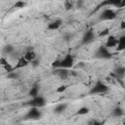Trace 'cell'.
I'll return each instance as SVG.
<instances>
[{
	"label": "cell",
	"mask_w": 125,
	"mask_h": 125,
	"mask_svg": "<svg viewBox=\"0 0 125 125\" xmlns=\"http://www.w3.org/2000/svg\"><path fill=\"white\" fill-rule=\"evenodd\" d=\"M45 104H46V100L44 99V97L39 96V95L37 97H34L31 100L27 101L26 103H24V105H27L29 107H37V108L43 107V106H45Z\"/></svg>",
	"instance_id": "6da1fadb"
},
{
	"label": "cell",
	"mask_w": 125,
	"mask_h": 125,
	"mask_svg": "<svg viewBox=\"0 0 125 125\" xmlns=\"http://www.w3.org/2000/svg\"><path fill=\"white\" fill-rule=\"evenodd\" d=\"M108 32H109V29L108 28H104L102 32H100V34H99V36L100 37H104V36H106L107 34H108Z\"/></svg>",
	"instance_id": "d4e9b609"
},
{
	"label": "cell",
	"mask_w": 125,
	"mask_h": 125,
	"mask_svg": "<svg viewBox=\"0 0 125 125\" xmlns=\"http://www.w3.org/2000/svg\"><path fill=\"white\" fill-rule=\"evenodd\" d=\"M3 68H4V70H6L7 73H10V72H13V71H14V66L11 65L9 62H8L7 64H5V65L3 66Z\"/></svg>",
	"instance_id": "7402d4cb"
},
{
	"label": "cell",
	"mask_w": 125,
	"mask_h": 125,
	"mask_svg": "<svg viewBox=\"0 0 125 125\" xmlns=\"http://www.w3.org/2000/svg\"><path fill=\"white\" fill-rule=\"evenodd\" d=\"M18 125H21V124H18Z\"/></svg>",
	"instance_id": "e575fe53"
},
{
	"label": "cell",
	"mask_w": 125,
	"mask_h": 125,
	"mask_svg": "<svg viewBox=\"0 0 125 125\" xmlns=\"http://www.w3.org/2000/svg\"><path fill=\"white\" fill-rule=\"evenodd\" d=\"M115 18H116V13L112 9H104L99 17L101 21H110V20H114Z\"/></svg>",
	"instance_id": "277c9868"
},
{
	"label": "cell",
	"mask_w": 125,
	"mask_h": 125,
	"mask_svg": "<svg viewBox=\"0 0 125 125\" xmlns=\"http://www.w3.org/2000/svg\"><path fill=\"white\" fill-rule=\"evenodd\" d=\"M88 112H89V108H88L87 106H82V107H80V108L77 110L76 115H85V114H87Z\"/></svg>",
	"instance_id": "d6986e66"
},
{
	"label": "cell",
	"mask_w": 125,
	"mask_h": 125,
	"mask_svg": "<svg viewBox=\"0 0 125 125\" xmlns=\"http://www.w3.org/2000/svg\"><path fill=\"white\" fill-rule=\"evenodd\" d=\"M123 114H124V110H123V108L121 106L114 107L113 110H112V113H111V115L113 117H121Z\"/></svg>",
	"instance_id": "2e32d148"
},
{
	"label": "cell",
	"mask_w": 125,
	"mask_h": 125,
	"mask_svg": "<svg viewBox=\"0 0 125 125\" xmlns=\"http://www.w3.org/2000/svg\"><path fill=\"white\" fill-rule=\"evenodd\" d=\"M60 64H61V61L60 60H55L52 62V67L54 69H58V68H60Z\"/></svg>",
	"instance_id": "cb8c5ba5"
},
{
	"label": "cell",
	"mask_w": 125,
	"mask_h": 125,
	"mask_svg": "<svg viewBox=\"0 0 125 125\" xmlns=\"http://www.w3.org/2000/svg\"><path fill=\"white\" fill-rule=\"evenodd\" d=\"M73 7V4L71 3V2H64V8L66 9V10H69V9H71Z\"/></svg>",
	"instance_id": "83f0119b"
},
{
	"label": "cell",
	"mask_w": 125,
	"mask_h": 125,
	"mask_svg": "<svg viewBox=\"0 0 125 125\" xmlns=\"http://www.w3.org/2000/svg\"><path fill=\"white\" fill-rule=\"evenodd\" d=\"M108 86H106L104 83H103V82H97L95 85H94V87L90 90V94L91 95H94V94H104V93H106L107 91H108Z\"/></svg>",
	"instance_id": "7a4b0ae2"
},
{
	"label": "cell",
	"mask_w": 125,
	"mask_h": 125,
	"mask_svg": "<svg viewBox=\"0 0 125 125\" xmlns=\"http://www.w3.org/2000/svg\"><path fill=\"white\" fill-rule=\"evenodd\" d=\"M26 6V2L24 1H17L14 4V8H23Z\"/></svg>",
	"instance_id": "44dd1931"
},
{
	"label": "cell",
	"mask_w": 125,
	"mask_h": 125,
	"mask_svg": "<svg viewBox=\"0 0 125 125\" xmlns=\"http://www.w3.org/2000/svg\"><path fill=\"white\" fill-rule=\"evenodd\" d=\"M62 20L58 19V20H56L55 21H52V22H50V23L48 24L47 28H48L49 30H56V29H58V28H59V27L62 25Z\"/></svg>",
	"instance_id": "8fae6325"
},
{
	"label": "cell",
	"mask_w": 125,
	"mask_h": 125,
	"mask_svg": "<svg viewBox=\"0 0 125 125\" xmlns=\"http://www.w3.org/2000/svg\"><path fill=\"white\" fill-rule=\"evenodd\" d=\"M29 64V62L23 58V56L22 57H20L19 59H18V62H17V63L15 64V66H14V70H16V69H19V68H22V67H25L26 65H28Z\"/></svg>",
	"instance_id": "9c48e42d"
},
{
	"label": "cell",
	"mask_w": 125,
	"mask_h": 125,
	"mask_svg": "<svg viewBox=\"0 0 125 125\" xmlns=\"http://www.w3.org/2000/svg\"><path fill=\"white\" fill-rule=\"evenodd\" d=\"M124 73H125V68L123 66H117L115 69H114V76L118 79V78H123L124 76Z\"/></svg>",
	"instance_id": "5bb4252c"
},
{
	"label": "cell",
	"mask_w": 125,
	"mask_h": 125,
	"mask_svg": "<svg viewBox=\"0 0 125 125\" xmlns=\"http://www.w3.org/2000/svg\"><path fill=\"white\" fill-rule=\"evenodd\" d=\"M6 77H7L8 79H16V78H18V77H19V73H18V72H16V71H13V72L7 73Z\"/></svg>",
	"instance_id": "ffe728a7"
},
{
	"label": "cell",
	"mask_w": 125,
	"mask_h": 125,
	"mask_svg": "<svg viewBox=\"0 0 125 125\" xmlns=\"http://www.w3.org/2000/svg\"><path fill=\"white\" fill-rule=\"evenodd\" d=\"M96 57L100 59H110L112 57V53L108 51V49L105 46H100L96 52Z\"/></svg>",
	"instance_id": "8992f818"
},
{
	"label": "cell",
	"mask_w": 125,
	"mask_h": 125,
	"mask_svg": "<svg viewBox=\"0 0 125 125\" xmlns=\"http://www.w3.org/2000/svg\"><path fill=\"white\" fill-rule=\"evenodd\" d=\"M120 26H121V29H125V21H121Z\"/></svg>",
	"instance_id": "1f68e13d"
},
{
	"label": "cell",
	"mask_w": 125,
	"mask_h": 125,
	"mask_svg": "<svg viewBox=\"0 0 125 125\" xmlns=\"http://www.w3.org/2000/svg\"><path fill=\"white\" fill-rule=\"evenodd\" d=\"M68 75L69 76H72V77H76V76H78V72L75 71V70H69Z\"/></svg>",
	"instance_id": "f546056e"
},
{
	"label": "cell",
	"mask_w": 125,
	"mask_h": 125,
	"mask_svg": "<svg viewBox=\"0 0 125 125\" xmlns=\"http://www.w3.org/2000/svg\"><path fill=\"white\" fill-rule=\"evenodd\" d=\"M31 65L33 66V67H37V66H39V64H40V62H39V60H37V59H35V60H33L31 62Z\"/></svg>",
	"instance_id": "484cf974"
},
{
	"label": "cell",
	"mask_w": 125,
	"mask_h": 125,
	"mask_svg": "<svg viewBox=\"0 0 125 125\" xmlns=\"http://www.w3.org/2000/svg\"><path fill=\"white\" fill-rule=\"evenodd\" d=\"M41 116H42V113L37 107H30L29 110L27 111V113L25 114V119H27V120H29V119L38 120V119L41 118Z\"/></svg>",
	"instance_id": "5b68a950"
},
{
	"label": "cell",
	"mask_w": 125,
	"mask_h": 125,
	"mask_svg": "<svg viewBox=\"0 0 125 125\" xmlns=\"http://www.w3.org/2000/svg\"><path fill=\"white\" fill-rule=\"evenodd\" d=\"M53 73L54 74H57L60 78H62V79H66L69 75H68V73H69V70L68 69H65V68H58V69H54V71H53Z\"/></svg>",
	"instance_id": "ba28073f"
},
{
	"label": "cell",
	"mask_w": 125,
	"mask_h": 125,
	"mask_svg": "<svg viewBox=\"0 0 125 125\" xmlns=\"http://www.w3.org/2000/svg\"><path fill=\"white\" fill-rule=\"evenodd\" d=\"M96 38V35H95V32L93 29H89L85 32L84 36L82 37V40H81V43L82 45H87V44H90L92 43Z\"/></svg>",
	"instance_id": "52a82bcc"
},
{
	"label": "cell",
	"mask_w": 125,
	"mask_h": 125,
	"mask_svg": "<svg viewBox=\"0 0 125 125\" xmlns=\"http://www.w3.org/2000/svg\"><path fill=\"white\" fill-rule=\"evenodd\" d=\"M101 125H103V124H102V123H101Z\"/></svg>",
	"instance_id": "8d00e7d4"
},
{
	"label": "cell",
	"mask_w": 125,
	"mask_h": 125,
	"mask_svg": "<svg viewBox=\"0 0 125 125\" xmlns=\"http://www.w3.org/2000/svg\"><path fill=\"white\" fill-rule=\"evenodd\" d=\"M76 67H78V68H83V67H85V62H79L76 64Z\"/></svg>",
	"instance_id": "4dcf8cb0"
},
{
	"label": "cell",
	"mask_w": 125,
	"mask_h": 125,
	"mask_svg": "<svg viewBox=\"0 0 125 125\" xmlns=\"http://www.w3.org/2000/svg\"><path fill=\"white\" fill-rule=\"evenodd\" d=\"M38 94H39V85H38V84H34V85L30 88V90H29V92H28V95H29L30 97L34 98V97H37Z\"/></svg>",
	"instance_id": "9a60e30c"
},
{
	"label": "cell",
	"mask_w": 125,
	"mask_h": 125,
	"mask_svg": "<svg viewBox=\"0 0 125 125\" xmlns=\"http://www.w3.org/2000/svg\"><path fill=\"white\" fill-rule=\"evenodd\" d=\"M93 125H101V123H100L99 121H94V123H93Z\"/></svg>",
	"instance_id": "836d02e7"
},
{
	"label": "cell",
	"mask_w": 125,
	"mask_h": 125,
	"mask_svg": "<svg viewBox=\"0 0 125 125\" xmlns=\"http://www.w3.org/2000/svg\"><path fill=\"white\" fill-rule=\"evenodd\" d=\"M66 107H67V104H66V103L59 104H57V105L55 106V108H54V112H55V113H58V114L62 113V112L66 109Z\"/></svg>",
	"instance_id": "7c38bea8"
},
{
	"label": "cell",
	"mask_w": 125,
	"mask_h": 125,
	"mask_svg": "<svg viewBox=\"0 0 125 125\" xmlns=\"http://www.w3.org/2000/svg\"><path fill=\"white\" fill-rule=\"evenodd\" d=\"M82 5H83V1H78V2H77V7H78V8H81Z\"/></svg>",
	"instance_id": "d6a6232c"
},
{
	"label": "cell",
	"mask_w": 125,
	"mask_h": 125,
	"mask_svg": "<svg viewBox=\"0 0 125 125\" xmlns=\"http://www.w3.org/2000/svg\"><path fill=\"white\" fill-rule=\"evenodd\" d=\"M117 51H122L125 49V36L122 35L119 39H118V43H117Z\"/></svg>",
	"instance_id": "e0dca14e"
},
{
	"label": "cell",
	"mask_w": 125,
	"mask_h": 125,
	"mask_svg": "<svg viewBox=\"0 0 125 125\" xmlns=\"http://www.w3.org/2000/svg\"><path fill=\"white\" fill-rule=\"evenodd\" d=\"M7 63H8L7 59H6L5 57H1V58H0V65L4 66V65H5V64H7Z\"/></svg>",
	"instance_id": "4316f807"
},
{
	"label": "cell",
	"mask_w": 125,
	"mask_h": 125,
	"mask_svg": "<svg viewBox=\"0 0 125 125\" xmlns=\"http://www.w3.org/2000/svg\"><path fill=\"white\" fill-rule=\"evenodd\" d=\"M118 43V39L113 36V35H109V37L107 38L106 40V43H105V47L108 49V48H113V47H116Z\"/></svg>",
	"instance_id": "30bf717a"
},
{
	"label": "cell",
	"mask_w": 125,
	"mask_h": 125,
	"mask_svg": "<svg viewBox=\"0 0 125 125\" xmlns=\"http://www.w3.org/2000/svg\"><path fill=\"white\" fill-rule=\"evenodd\" d=\"M73 65H74V58H73L72 55H70V54H67L62 60H61L60 68L69 69V68L73 67Z\"/></svg>",
	"instance_id": "3957f363"
},
{
	"label": "cell",
	"mask_w": 125,
	"mask_h": 125,
	"mask_svg": "<svg viewBox=\"0 0 125 125\" xmlns=\"http://www.w3.org/2000/svg\"><path fill=\"white\" fill-rule=\"evenodd\" d=\"M23 58L30 63L33 60H35L36 59V54H35V52L33 51V50H31V51H28V52H25V54H24V56H23Z\"/></svg>",
	"instance_id": "4fadbf2b"
},
{
	"label": "cell",
	"mask_w": 125,
	"mask_h": 125,
	"mask_svg": "<svg viewBox=\"0 0 125 125\" xmlns=\"http://www.w3.org/2000/svg\"><path fill=\"white\" fill-rule=\"evenodd\" d=\"M71 38H72V34H70V33H65L64 36H63V39L65 41H69Z\"/></svg>",
	"instance_id": "f1b7e54d"
},
{
	"label": "cell",
	"mask_w": 125,
	"mask_h": 125,
	"mask_svg": "<svg viewBox=\"0 0 125 125\" xmlns=\"http://www.w3.org/2000/svg\"><path fill=\"white\" fill-rule=\"evenodd\" d=\"M66 89H67V85H61L56 89V92L57 93H63Z\"/></svg>",
	"instance_id": "603a6c76"
},
{
	"label": "cell",
	"mask_w": 125,
	"mask_h": 125,
	"mask_svg": "<svg viewBox=\"0 0 125 125\" xmlns=\"http://www.w3.org/2000/svg\"><path fill=\"white\" fill-rule=\"evenodd\" d=\"M0 117H1V113H0Z\"/></svg>",
	"instance_id": "d590c367"
},
{
	"label": "cell",
	"mask_w": 125,
	"mask_h": 125,
	"mask_svg": "<svg viewBox=\"0 0 125 125\" xmlns=\"http://www.w3.org/2000/svg\"><path fill=\"white\" fill-rule=\"evenodd\" d=\"M2 51H3V53L6 54V55H11L13 52H15V48H14L13 45L8 44V45H6V46L3 47V50H2Z\"/></svg>",
	"instance_id": "ac0fdd59"
}]
</instances>
